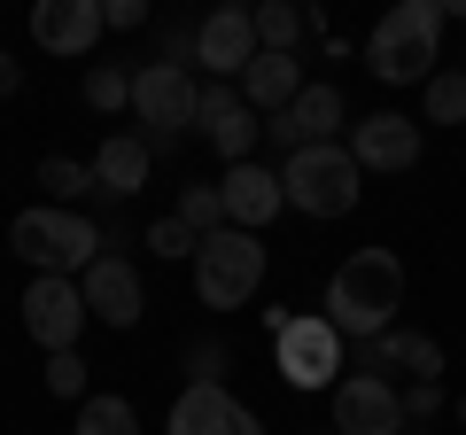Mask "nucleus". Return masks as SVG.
<instances>
[{
	"mask_svg": "<svg viewBox=\"0 0 466 435\" xmlns=\"http://www.w3.org/2000/svg\"><path fill=\"white\" fill-rule=\"evenodd\" d=\"M397 311H404V257L397 249H350L334 265V280H327V303H319V319H327L350 350L389 335Z\"/></svg>",
	"mask_w": 466,
	"mask_h": 435,
	"instance_id": "nucleus-1",
	"label": "nucleus"
},
{
	"mask_svg": "<svg viewBox=\"0 0 466 435\" xmlns=\"http://www.w3.org/2000/svg\"><path fill=\"white\" fill-rule=\"evenodd\" d=\"M86 109H101V117L133 109V70H116V63H94V70H86Z\"/></svg>",
	"mask_w": 466,
	"mask_h": 435,
	"instance_id": "nucleus-26",
	"label": "nucleus"
},
{
	"mask_svg": "<svg viewBox=\"0 0 466 435\" xmlns=\"http://www.w3.org/2000/svg\"><path fill=\"white\" fill-rule=\"evenodd\" d=\"M70 435H140V412H133L125 397H86Z\"/></svg>",
	"mask_w": 466,
	"mask_h": 435,
	"instance_id": "nucleus-25",
	"label": "nucleus"
},
{
	"mask_svg": "<svg viewBox=\"0 0 466 435\" xmlns=\"http://www.w3.org/2000/svg\"><path fill=\"white\" fill-rule=\"evenodd\" d=\"M8 249H16L32 272L78 280V272L101 257V226H94L86 210H55V202H39V210H16V226H8Z\"/></svg>",
	"mask_w": 466,
	"mask_h": 435,
	"instance_id": "nucleus-3",
	"label": "nucleus"
},
{
	"mask_svg": "<svg viewBox=\"0 0 466 435\" xmlns=\"http://www.w3.org/2000/svg\"><path fill=\"white\" fill-rule=\"evenodd\" d=\"M272 358H280V381H288V389H334V381L350 373V342L334 335L319 311H296V319H288L280 335H272Z\"/></svg>",
	"mask_w": 466,
	"mask_h": 435,
	"instance_id": "nucleus-7",
	"label": "nucleus"
},
{
	"mask_svg": "<svg viewBox=\"0 0 466 435\" xmlns=\"http://www.w3.org/2000/svg\"><path fill=\"white\" fill-rule=\"evenodd\" d=\"M342 148H350L358 171H412L420 164V117H397V109L358 117V133H350Z\"/></svg>",
	"mask_w": 466,
	"mask_h": 435,
	"instance_id": "nucleus-17",
	"label": "nucleus"
},
{
	"mask_svg": "<svg viewBox=\"0 0 466 435\" xmlns=\"http://www.w3.org/2000/svg\"><path fill=\"white\" fill-rule=\"evenodd\" d=\"M334 133H342V94H334L327 78L303 86V94L288 101L280 117H265V140H272L280 156H296V148H327Z\"/></svg>",
	"mask_w": 466,
	"mask_h": 435,
	"instance_id": "nucleus-14",
	"label": "nucleus"
},
{
	"mask_svg": "<svg viewBox=\"0 0 466 435\" xmlns=\"http://www.w3.org/2000/svg\"><path fill=\"white\" fill-rule=\"evenodd\" d=\"M397 397H404V428H412V420H435V412H443V381H412V389H397Z\"/></svg>",
	"mask_w": 466,
	"mask_h": 435,
	"instance_id": "nucleus-29",
	"label": "nucleus"
},
{
	"mask_svg": "<svg viewBox=\"0 0 466 435\" xmlns=\"http://www.w3.org/2000/svg\"><path fill=\"white\" fill-rule=\"evenodd\" d=\"M195 125H202V140H210L226 164H249V148L265 140V117L241 101V86H218V78L195 94Z\"/></svg>",
	"mask_w": 466,
	"mask_h": 435,
	"instance_id": "nucleus-11",
	"label": "nucleus"
},
{
	"mask_svg": "<svg viewBox=\"0 0 466 435\" xmlns=\"http://www.w3.org/2000/svg\"><path fill=\"white\" fill-rule=\"evenodd\" d=\"M451 412H459V420H466V397H459V404H451Z\"/></svg>",
	"mask_w": 466,
	"mask_h": 435,
	"instance_id": "nucleus-33",
	"label": "nucleus"
},
{
	"mask_svg": "<svg viewBox=\"0 0 466 435\" xmlns=\"http://www.w3.org/2000/svg\"><path fill=\"white\" fill-rule=\"evenodd\" d=\"M171 218H179V226H187L195 241H210L218 226H226V202H218V179H187V187H179V210H171Z\"/></svg>",
	"mask_w": 466,
	"mask_h": 435,
	"instance_id": "nucleus-23",
	"label": "nucleus"
},
{
	"mask_svg": "<svg viewBox=\"0 0 466 435\" xmlns=\"http://www.w3.org/2000/svg\"><path fill=\"white\" fill-rule=\"evenodd\" d=\"M171 435H265V420L233 397L226 381H187L171 397Z\"/></svg>",
	"mask_w": 466,
	"mask_h": 435,
	"instance_id": "nucleus-12",
	"label": "nucleus"
},
{
	"mask_svg": "<svg viewBox=\"0 0 466 435\" xmlns=\"http://www.w3.org/2000/svg\"><path fill=\"white\" fill-rule=\"evenodd\" d=\"M350 373H373V381H389V389H397V373H404V389L412 381H443V342L412 335V327H389V335H373V342L350 350Z\"/></svg>",
	"mask_w": 466,
	"mask_h": 435,
	"instance_id": "nucleus-9",
	"label": "nucleus"
},
{
	"mask_svg": "<svg viewBox=\"0 0 466 435\" xmlns=\"http://www.w3.org/2000/svg\"><path fill=\"white\" fill-rule=\"evenodd\" d=\"M257 16L249 8H210V16H195V70H210L218 86H241V70L257 63Z\"/></svg>",
	"mask_w": 466,
	"mask_h": 435,
	"instance_id": "nucleus-10",
	"label": "nucleus"
},
{
	"mask_svg": "<svg viewBox=\"0 0 466 435\" xmlns=\"http://www.w3.org/2000/svg\"><path fill=\"white\" fill-rule=\"evenodd\" d=\"M16 94H24V63L0 47V101H16Z\"/></svg>",
	"mask_w": 466,
	"mask_h": 435,
	"instance_id": "nucleus-32",
	"label": "nucleus"
},
{
	"mask_svg": "<svg viewBox=\"0 0 466 435\" xmlns=\"http://www.w3.org/2000/svg\"><path fill=\"white\" fill-rule=\"evenodd\" d=\"M218 373H226V342H210V335H202L195 350H187V381H218Z\"/></svg>",
	"mask_w": 466,
	"mask_h": 435,
	"instance_id": "nucleus-30",
	"label": "nucleus"
},
{
	"mask_svg": "<svg viewBox=\"0 0 466 435\" xmlns=\"http://www.w3.org/2000/svg\"><path fill=\"white\" fill-rule=\"evenodd\" d=\"M195 70H171V63H140L133 70V117H140V148L148 156H171L179 133L195 125Z\"/></svg>",
	"mask_w": 466,
	"mask_h": 435,
	"instance_id": "nucleus-6",
	"label": "nucleus"
},
{
	"mask_svg": "<svg viewBox=\"0 0 466 435\" xmlns=\"http://www.w3.org/2000/svg\"><path fill=\"white\" fill-rule=\"evenodd\" d=\"M101 24L109 32H140L148 24V0H101Z\"/></svg>",
	"mask_w": 466,
	"mask_h": 435,
	"instance_id": "nucleus-31",
	"label": "nucleus"
},
{
	"mask_svg": "<svg viewBox=\"0 0 466 435\" xmlns=\"http://www.w3.org/2000/svg\"><path fill=\"white\" fill-rule=\"evenodd\" d=\"M32 39L47 55H94L101 39V0H39L32 8Z\"/></svg>",
	"mask_w": 466,
	"mask_h": 435,
	"instance_id": "nucleus-18",
	"label": "nucleus"
},
{
	"mask_svg": "<svg viewBox=\"0 0 466 435\" xmlns=\"http://www.w3.org/2000/svg\"><path fill=\"white\" fill-rule=\"evenodd\" d=\"M257 288H265V241L241 234V226H218L195 249V296L210 303V311H241Z\"/></svg>",
	"mask_w": 466,
	"mask_h": 435,
	"instance_id": "nucleus-5",
	"label": "nucleus"
},
{
	"mask_svg": "<svg viewBox=\"0 0 466 435\" xmlns=\"http://www.w3.org/2000/svg\"><path fill=\"white\" fill-rule=\"evenodd\" d=\"M404 435H412V428H404Z\"/></svg>",
	"mask_w": 466,
	"mask_h": 435,
	"instance_id": "nucleus-34",
	"label": "nucleus"
},
{
	"mask_svg": "<svg viewBox=\"0 0 466 435\" xmlns=\"http://www.w3.org/2000/svg\"><path fill=\"white\" fill-rule=\"evenodd\" d=\"M78 296H86V319H101V327H140V311H148V288H140V272L125 265V257H94V265L78 272Z\"/></svg>",
	"mask_w": 466,
	"mask_h": 435,
	"instance_id": "nucleus-13",
	"label": "nucleus"
},
{
	"mask_svg": "<svg viewBox=\"0 0 466 435\" xmlns=\"http://www.w3.org/2000/svg\"><path fill=\"white\" fill-rule=\"evenodd\" d=\"M39 187H47V202H55V210L101 202V195H94V164H78V156H47V164H39Z\"/></svg>",
	"mask_w": 466,
	"mask_h": 435,
	"instance_id": "nucleus-22",
	"label": "nucleus"
},
{
	"mask_svg": "<svg viewBox=\"0 0 466 435\" xmlns=\"http://www.w3.org/2000/svg\"><path fill=\"white\" fill-rule=\"evenodd\" d=\"M47 389L86 404V397H94V389H86V358H78V350H55V358H47Z\"/></svg>",
	"mask_w": 466,
	"mask_h": 435,
	"instance_id": "nucleus-28",
	"label": "nucleus"
},
{
	"mask_svg": "<svg viewBox=\"0 0 466 435\" xmlns=\"http://www.w3.org/2000/svg\"><path fill=\"white\" fill-rule=\"evenodd\" d=\"M334 435H404V397L373 373L334 381Z\"/></svg>",
	"mask_w": 466,
	"mask_h": 435,
	"instance_id": "nucleus-15",
	"label": "nucleus"
},
{
	"mask_svg": "<svg viewBox=\"0 0 466 435\" xmlns=\"http://www.w3.org/2000/svg\"><path fill=\"white\" fill-rule=\"evenodd\" d=\"M218 202H226V226H241V234H265L272 218L288 210V195H280V171L272 164H226V179H218Z\"/></svg>",
	"mask_w": 466,
	"mask_h": 435,
	"instance_id": "nucleus-16",
	"label": "nucleus"
},
{
	"mask_svg": "<svg viewBox=\"0 0 466 435\" xmlns=\"http://www.w3.org/2000/svg\"><path fill=\"white\" fill-rule=\"evenodd\" d=\"M148 164H156V156L140 148V133H109L94 148V195L101 202H133L140 187H148Z\"/></svg>",
	"mask_w": 466,
	"mask_h": 435,
	"instance_id": "nucleus-19",
	"label": "nucleus"
},
{
	"mask_svg": "<svg viewBox=\"0 0 466 435\" xmlns=\"http://www.w3.org/2000/svg\"><path fill=\"white\" fill-rule=\"evenodd\" d=\"M420 117L428 125H466V70H435L420 86Z\"/></svg>",
	"mask_w": 466,
	"mask_h": 435,
	"instance_id": "nucleus-24",
	"label": "nucleus"
},
{
	"mask_svg": "<svg viewBox=\"0 0 466 435\" xmlns=\"http://www.w3.org/2000/svg\"><path fill=\"white\" fill-rule=\"evenodd\" d=\"M358 179H366V171L350 164V148H342V140L280 156V195L296 202L303 218H350V210H358Z\"/></svg>",
	"mask_w": 466,
	"mask_h": 435,
	"instance_id": "nucleus-4",
	"label": "nucleus"
},
{
	"mask_svg": "<svg viewBox=\"0 0 466 435\" xmlns=\"http://www.w3.org/2000/svg\"><path fill=\"white\" fill-rule=\"evenodd\" d=\"M140 241H148V249L164 257V265H179V257H195V249H202V241H195V234H187V226H179V218H156V226H148V234H140Z\"/></svg>",
	"mask_w": 466,
	"mask_h": 435,
	"instance_id": "nucleus-27",
	"label": "nucleus"
},
{
	"mask_svg": "<svg viewBox=\"0 0 466 435\" xmlns=\"http://www.w3.org/2000/svg\"><path fill=\"white\" fill-rule=\"evenodd\" d=\"M435 39H443V0H397L366 39V63L381 86H428L435 78Z\"/></svg>",
	"mask_w": 466,
	"mask_h": 435,
	"instance_id": "nucleus-2",
	"label": "nucleus"
},
{
	"mask_svg": "<svg viewBox=\"0 0 466 435\" xmlns=\"http://www.w3.org/2000/svg\"><path fill=\"white\" fill-rule=\"evenodd\" d=\"M296 94H303V63L296 55H257V63L241 70V101H249L257 117H280Z\"/></svg>",
	"mask_w": 466,
	"mask_h": 435,
	"instance_id": "nucleus-20",
	"label": "nucleus"
},
{
	"mask_svg": "<svg viewBox=\"0 0 466 435\" xmlns=\"http://www.w3.org/2000/svg\"><path fill=\"white\" fill-rule=\"evenodd\" d=\"M327 435H334V428H327Z\"/></svg>",
	"mask_w": 466,
	"mask_h": 435,
	"instance_id": "nucleus-35",
	"label": "nucleus"
},
{
	"mask_svg": "<svg viewBox=\"0 0 466 435\" xmlns=\"http://www.w3.org/2000/svg\"><path fill=\"white\" fill-rule=\"evenodd\" d=\"M257 16V47L265 55H296L303 32H311V8H296V0H265V8H249Z\"/></svg>",
	"mask_w": 466,
	"mask_h": 435,
	"instance_id": "nucleus-21",
	"label": "nucleus"
},
{
	"mask_svg": "<svg viewBox=\"0 0 466 435\" xmlns=\"http://www.w3.org/2000/svg\"><path fill=\"white\" fill-rule=\"evenodd\" d=\"M24 335L39 342V350H78V335H86V296H78V280H55V272H32V288H24Z\"/></svg>",
	"mask_w": 466,
	"mask_h": 435,
	"instance_id": "nucleus-8",
	"label": "nucleus"
}]
</instances>
